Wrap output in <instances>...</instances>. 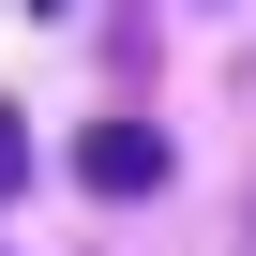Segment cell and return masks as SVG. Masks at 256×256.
<instances>
[{
    "label": "cell",
    "mask_w": 256,
    "mask_h": 256,
    "mask_svg": "<svg viewBox=\"0 0 256 256\" xmlns=\"http://www.w3.org/2000/svg\"><path fill=\"white\" fill-rule=\"evenodd\" d=\"M46 16H76V0H46Z\"/></svg>",
    "instance_id": "obj_3"
},
{
    "label": "cell",
    "mask_w": 256,
    "mask_h": 256,
    "mask_svg": "<svg viewBox=\"0 0 256 256\" xmlns=\"http://www.w3.org/2000/svg\"><path fill=\"white\" fill-rule=\"evenodd\" d=\"M76 181L90 196H151L166 181V136H151V120H90V136H76Z\"/></svg>",
    "instance_id": "obj_1"
},
{
    "label": "cell",
    "mask_w": 256,
    "mask_h": 256,
    "mask_svg": "<svg viewBox=\"0 0 256 256\" xmlns=\"http://www.w3.org/2000/svg\"><path fill=\"white\" fill-rule=\"evenodd\" d=\"M16 181H30V120L0 106V196H16Z\"/></svg>",
    "instance_id": "obj_2"
}]
</instances>
